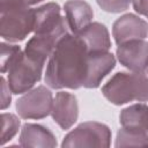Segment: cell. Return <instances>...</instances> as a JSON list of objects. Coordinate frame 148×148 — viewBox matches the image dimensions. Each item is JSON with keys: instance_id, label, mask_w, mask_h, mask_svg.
<instances>
[{"instance_id": "6", "label": "cell", "mask_w": 148, "mask_h": 148, "mask_svg": "<svg viewBox=\"0 0 148 148\" xmlns=\"http://www.w3.org/2000/svg\"><path fill=\"white\" fill-rule=\"evenodd\" d=\"M53 95L47 86H37L16 101V112L22 119H43L51 114L53 106Z\"/></svg>"}, {"instance_id": "18", "label": "cell", "mask_w": 148, "mask_h": 148, "mask_svg": "<svg viewBox=\"0 0 148 148\" xmlns=\"http://www.w3.org/2000/svg\"><path fill=\"white\" fill-rule=\"evenodd\" d=\"M22 49L20 45L2 40L0 44V67L1 73L6 74L12 65L17 60V58L22 53Z\"/></svg>"}, {"instance_id": "2", "label": "cell", "mask_w": 148, "mask_h": 148, "mask_svg": "<svg viewBox=\"0 0 148 148\" xmlns=\"http://www.w3.org/2000/svg\"><path fill=\"white\" fill-rule=\"evenodd\" d=\"M35 8L22 0H0V35L3 40L16 43L34 32Z\"/></svg>"}, {"instance_id": "10", "label": "cell", "mask_w": 148, "mask_h": 148, "mask_svg": "<svg viewBox=\"0 0 148 148\" xmlns=\"http://www.w3.org/2000/svg\"><path fill=\"white\" fill-rule=\"evenodd\" d=\"M51 117L61 130H69L79 118V103L75 95L68 91H58L53 99Z\"/></svg>"}, {"instance_id": "5", "label": "cell", "mask_w": 148, "mask_h": 148, "mask_svg": "<svg viewBox=\"0 0 148 148\" xmlns=\"http://www.w3.org/2000/svg\"><path fill=\"white\" fill-rule=\"evenodd\" d=\"M44 65L29 59L24 52L7 72V82L13 94L20 95L32 89L43 75Z\"/></svg>"}, {"instance_id": "21", "label": "cell", "mask_w": 148, "mask_h": 148, "mask_svg": "<svg viewBox=\"0 0 148 148\" xmlns=\"http://www.w3.org/2000/svg\"><path fill=\"white\" fill-rule=\"evenodd\" d=\"M1 110H6L7 108H9L10 103H12V90L8 86L7 80L1 76Z\"/></svg>"}, {"instance_id": "14", "label": "cell", "mask_w": 148, "mask_h": 148, "mask_svg": "<svg viewBox=\"0 0 148 148\" xmlns=\"http://www.w3.org/2000/svg\"><path fill=\"white\" fill-rule=\"evenodd\" d=\"M77 36L83 40L88 53L108 52L111 49V39L108 28L99 22H91Z\"/></svg>"}, {"instance_id": "12", "label": "cell", "mask_w": 148, "mask_h": 148, "mask_svg": "<svg viewBox=\"0 0 148 148\" xmlns=\"http://www.w3.org/2000/svg\"><path fill=\"white\" fill-rule=\"evenodd\" d=\"M64 12L68 29L77 35L92 22L94 12L91 6L84 0H68L64 5Z\"/></svg>"}, {"instance_id": "23", "label": "cell", "mask_w": 148, "mask_h": 148, "mask_svg": "<svg viewBox=\"0 0 148 148\" xmlns=\"http://www.w3.org/2000/svg\"><path fill=\"white\" fill-rule=\"evenodd\" d=\"M24 3H27L28 6H35V5H37V3H40V2H43L44 0H22Z\"/></svg>"}, {"instance_id": "15", "label": "cell", "mask_w": 148, "mask_h": 148, "mask_svg": "<svg viewBox=\"0 0 148 148\" xmlns=\"http://www.w3.org/2000/svg\"><path fill=\"white\" fill-rule=\"evenodd\" d=\"M59 40L60 39H57L52 36L34 34V36L27 42L23 52L29 59L45 65V61L49 60Z\"/></svg>"}, {"instance_id": "9", "label": "cell", "mask_w": 148, "mask_h": 148, "mask_svg": "<svg viewBox=\"0 0 148 148\" xmlns=\"http://www.w3.org/2000/svg\"><path fill=\"white\" fill-rule=\"evenodd\" d=\"M112 36L117 45L132 39H145L148 36V23L139 15L124 14L113 22Z\"/></svg>"}, {"instance_id": "22", "label": "cell", "mask_w": 148, "mask_h": 148, "mask_svg": "<svg viewBox=\"0 0 148 148\" xmlns=\"http://www.w3.org/2000/svg\"><path fill=\"white\" fill-rule=\"evenodd\" d=\"M132 6L139 15L148 18V0H132Z\"/></svg>"}, {"instance_id": "13", "label": "cell", "mask_w": 148, "mask_h": 148, "mask_svg": "<svg viewBox=\"0 0 148 148\" xmlns=\"http://www.w3.org/2000/svg\"><path fill=\"white\" fill-rule=\"evenodd\" d=\"M20 146L53 148L57 146V138L50 128L40 124L25 123L21 128Z\"/></svg>"}, {"instance_id": "7", "label": "cell", "mask_w": 148, "mask_h": 148, "mask_svg": "<svg viewBox=\"0 0 148 148\" xmlns=\"http://www.w3.org/2000/svg\"><path fill=\"white\" fill-rule=\"evenodd\" d=\"M71 32L66 22V17L61 15V8L56 2H46L35 8L34 34L52 36L61 39L66 34Z\"/></svg>"}, {"instance_id": "8", "label": "cell", "mask_w": 148, "mask_h": 148, "mask_svg": "<svg viewBox=\"0 0 148 148\" xmlns=\"http://www.w3.org/2000/svg\"><path fill=\"white\" fill-rule=\"evenodd\" d=\"M116 56L120 65L131 72L145 73L148 68V43L145 39H132L119 44Z\"/></svg>"}, {"instance_id": "17", "label": "cell", "mask_w": 148, "mask_h": 148, "mask_svg": "<svg viewBox=\"0 0 148 148\" xmlns=\"http://www.w3.org/2000/svg\"><path fill=\"white\" fill-rule=\"evenodd\" d=\"M148 145V133L143 131L132 130L121 127L117 132L116 147H128V146H147Z\"/></svg>"}, {"instance_id": "4", "label": "cell", "mask_w": 148, "mask_h": 148, "mask_svg": "<svg viewBox=\"0 0 148 148\" xmlns=\"http://www.w3.org/2000/svg\"><path fill=\"white\" fill-rule=\"evenodd\" d=\"M111 131L99 121H84L68 132L61 147H110Z\"/></svg>"}, {"instance_id": "20", "label": "cell", "mask_w": 148, "mask_h": 148, "mask_svg": "<svg viewBox=\"0 0 148 148\" xmlns=\"http://www.w3.org/2000/svg\"><path fill=\"white\" fill-rule=\"evenodd\" d=\"M97 5L106 13H121L128 9L132 0H96Z\"/></svg>"}, {"instance_id": "24", "label": "cell", "mask_w": 148, "mask_h": 148, "mask_svg": "<svg viewBox=\"0 0 148 148\" xmlns=\"http://www.w3.org/2000/svg\"><path fill=\"white\" fill-rule=\"evenodd\" d=\"M146 73H147V74H148V68H147V71H146Z\"/></svg>"}, {"instance_id": "19", "label": "cell", "mask_w": 148, "mask_h": 148, "mask_svg": "<svg viewBox=\"0 0 148 148\" xmlns=\"http://www.w3.org/2000/svg\"><path fill=\"white\" fill-rule=\"evenodd\" d=\"M20 126L21 121L17 116L7 112H3L1 114V146H5L17 134Z\"/></svg>"}, {"instance_id": "16", "label": "cell", "mask_w": 148, "mask_h": 148, "mask_svg": "<svg viewBox=\"0 0 148 148\" xmlns=\"http://www.w3.org/2000/svg\"><path fill=\"white\" fill-rule=\"evenodd\" d=\"M119 123L121 127L148 133V105L140 102L123 109L119 114Z\"/></svg>"}, {"instance_id": "1", "label": "cell", "mask_w": 148, "mask_h": 148, "mask_svg": "<svg viewBox=\"0 0 148 148\" xmlns=\"http://www.w3.org/2000/svg\"><path fill=\"white\" fill-rule=\"evenodd\" d=\"M88 54L83 40L77 35L66 34L57 43L47 60L44 73L46 86L57 90H76L83 87Z\"/></svg>"}, {"instance_id": "3", "label": "cell", "mask_w": 148, "mask_h": 148, "mask_svg": "<svg viewBox=\"0 0 148 148\" xmlns=\"http://www.w3.org/2000/svg\"><path fill=\"white\" fill-rule=\"evenodd\" d=\"M103 96L114 105L148 101V75L136 72H118L102 87Z\"/></svg>"}, {"instance_id": "11", "label": "cell", "mask_w": 148, "mask_h": 148, "mask_svg": "<svg viewBox=\"0 0 148 148\" xmlns=\"http://www.w3.org/2000/svg\"><path fill=\"white\" fill-rule=\"evenodd\" d=\"M116 66V57L111 52H97L88 54L87 74L83 88H98L104 77L111 73Z\"/></svg>"}]
</instances>
